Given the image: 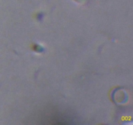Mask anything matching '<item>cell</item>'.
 Wrapping results in <instances>:
<instances>
[{
	"mask_svg": "<svg viewBox=\"0 0 133 125\" xmlns=\"http://www.w3.org/2000/svg\"><path fill=\"white\" fill-rule=\"evenodd\" d=\"M43 17H44V16H43L42 14H38V15L37 16V18L38 20H42L43 18Z\"/></svg>",
	"mask_w": 133,
	"mask_h": 125,
	"instance_id": "obj_1",
	"label": "cell"
}]
</instances>
